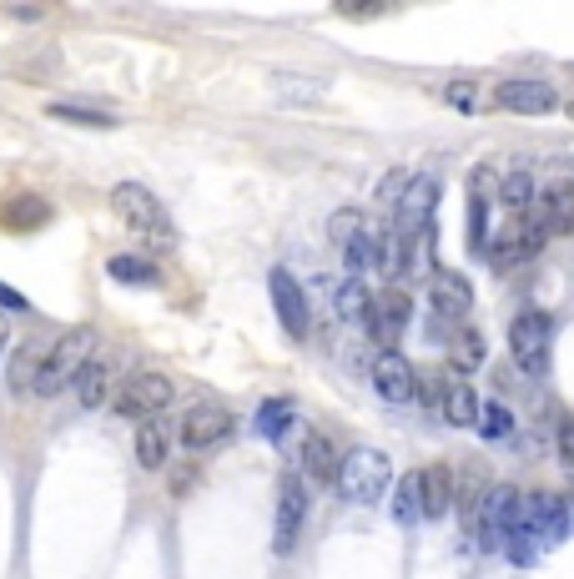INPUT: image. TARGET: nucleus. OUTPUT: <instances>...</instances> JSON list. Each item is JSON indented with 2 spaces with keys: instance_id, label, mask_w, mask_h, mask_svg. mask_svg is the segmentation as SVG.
I'll list each match as a JSON object with an SVG mask.
<instances>
[{
  "instance_id": "f257e3e1",
  "label": "nucleus",
  "mask_w": 574,
  "mask_h": 579,
  "mask_svg": "<svg viewBox=\"0 0 574 579\" xmlns=\"http://www.w3.org/2000/svg\"><path fill=\"white\" fill-rule=\"evenodd\" d=\"M111 212H117V217L127 222V227L137 232V237L147 242V247H157V252H172V247H177L172 217H167V207L157 202V192H147L141 182L111 186Z\"/></svg>"
},
{
  "instance_id": "f03ea898",
  "label": "nucleus",
  "mask_w": 574,
  "mask_h": 579,
  "mask_svg": "<svg viewBox=\"0 0 574 579\" xmlns=\"http://www.w3.org/2000/svg\"><path fill=\"white\" fill-rule=\"evenodd\" d=\"M393 484H399L393 479V459L383 454V448H348L343 464H338L333 489L343 494L348 504H379Z\"/></svg>"
},
{
  "instance_id": "7ed1b4c3",
  "label": "nucleus",
  "mask_w": 574,
  "mask_h": 579,
  "mask_svg": "<svg viewBox=\"0 0 574 579\" xmlns=\"http://www.w3.org/2000/svg\"><path fill=\"white\" fill-rule=\"evenodd\" d=\"M97 358V333L91 328H71L46 348V363H41V378H36V394L41 398H56L66 383H77V373Z\"/></svg>"
},
{
  "instance_id": "20e7f679",
  "label": "nucleus",
  "mask_w": 574,
  "mask_h": 579,
  "mask_svg": "<svg viewBox=\"0 0 574 579\" xmlns=\"http://www.w3.org/2000/svg\"><path fill=\"white\" fill-rule=\"evenodd\" d=\"M172 398H177V388H172V378H167V373L137 368L117 388V394H111V408H117L121 418H137V424H147V418H162Z\"/></svg>"
},
{
  "instance_id": "39448f33",
  "label": "nucleus",
  "mask_w": 574,
  "mask_h": 579,
  "mask_svg": "<svg viewBox=\"0 0 574 579\" xmlns=\"http://www.w3.org/2000/svg\"><path fill=\"white\" fill-rule=\"evenodd\" d=\"M520 529L544 549H560L564 539L574 535L570 529V514H564V499L550 489H534V494H520Z\"/></svg>"
},
{
  "instance_id": "423d86ee",
  "label": "nucleus",
  "mask_w": 574,
  "mask_h": 579,
  "mask_svg": "<svg viewBox=\"0 0 574 579\" xmlns=\"http://www.w3.org/2000/svg\"><path fill=\"white\" fill-rule=\"evenodd\" d=\"M434 207H439V176L434 172H413L409 192L399 197V207H393V217H389L393 232H399V242L434 232Z\"/></svg>"
},
{
  "instance_id": "0eeeda50",
  "label": "nucleus",
  "mask_w": 574,
  "mask_h": 579,
  "mask_svg": "<svg viewBox=\"0 0 574 579\" xmlns=\"http://www.w3.org/2000/svg\"><path fill=\"white\" fill-rule=\"evenodd\" d=\"M550 348H554V317L524 307L520 317L510 323V353L524 373H544L550 368Z\"/></svg>"
},
{
  "instance_id": "6e6552de",
  "label": "nucleus",
  "mask_w": 574,
  "mask_h": 579,
  "mask_svg": "<svg viewBox=\"0 0 574 579\" xmlns=\"http://www.w3.org/2000/svg\"><path fill=\"white\" fill-rule=\"evenodd\" d=\"M520 529V489H510V484H499V489H489L484 499H479V519H474V535L484 549H494Z\"/></svg>"
},
{
  "instance_id": "1a4fd4ad",
  "label": "nucleus",
  "mask_w": 574,
  "mask_h": 579,
  "mask_svg": "<svg viewBox=\"0 0 574 579\" xmlns=\"http://www.w3.org/2000/svg\"><path fill=\"white\" fill-rule=\"evenodd\" d=\"M369 378H373V394H379L383 404H393V408H409L413 398H419V373H413V363L403 358L399 348L373 353Z\"/></svg>"
},
{
  "instance_id": "9d476101",
  "label": "nucleus",
  "mask_w": 574,
  "mask_h": 579,
  "mask_svg": "<svg viewBox=\"0 0 574 579\" xmlns=\"http://www.w3.org/2000/svg\"><path fill=\"white\" fill-rule=\"evenodd\" d=\"M303 519H308V489L298 474H288V479L278 484V519H272V555L278 559H288L298 549Z\"/></svg>"
},
{
  "instance_id": "9b49d317",
  "label": "nucleus",
  "mask_w": 574,
  "mask_h": 579,
  "mask_svg": "<svg viewBox=\"0 0 574 579\" xmlns=\"http://www.w3.org/2000/svg\"><path fill=\"white\" fill-rule=\"evenodd\" d=\"M429 317H439V323H464L469 307H474V287H469L464 273H449V267H434L429 273Z\"/></svg>"
},
{
  "instance_id": "f8f14e48",
  "label": "nucleus",
  "mask_w": 574,
  "mask_h": 579,
  "mask_svg": "<svg viewBox=\"0 0 574 579\" xmlns=\"http://www.w3.org/2000/svg\"><path fill=\"white\" fill-rule=\"evenodd\" d=\"M268 293H272V307H278V323L288 338H308L313 328V313H308V293L298 287V277L288 267H272L268 273Z\"/></svg>"
},
{
  "instance_id": "ddd939ff",
  "label": "nucleus",
  "mask_w": 574,
  "mask_h": 579,
  "mask_svg": "<svg viewBox=\"0 0 574 579\" xmlns=\"http://www.w3.org/2000/svg\"><path fill=\"white\" fill-rule=\"evenodd\" d=\"M530 222L544 232V237H564V232H574V182L570 176H560V182H550V186L534 192Z\"/></svg>"
},
{
  "instance_id": "4468645a",
  "label": "nucleus",
  "mask_w": 574,
  "mask_h": 579,
  "mask_svg": "<svg viewBox=\"0 0 574 579\" xmlns=\"http://www.w3.org/2000/svg\"><path fill=\"white\" fill-rule=\"evenodd\" d=\"M232 414L222 404H192L182 414V448H192V454H207V448H218L232 438Z\"/></svg>"
},
{
  "instance_id": "2eb2a0df",
  "label": "nucleus",
  "mask_w": 574,
  "mask_h": 579,
  "mask_svg": "<svg viewBox=\"0 0 574 579\" xmlns=\"http://www.w3.org/2000/svg\"><path fill=\"white\" fill-rule=\"evenodd\" d=\"M413 317V297L403 293V287H379L373 293V307H369V323L363 328L373 333V338L383 343V348H393V343L403 338V328H409Z\"/></svg>"
},
{
  "instance_id": "dca6fc26",
  "label": "nucleus",
  "mask_w": 574,
  "mask_h": 579,
  "mask_svg": "<svg viewBox=\"0 0 574 579\" xmlns=\"http://www.w3.org/2000/svg\"><path fill=\"white\" fill-rule=\"evenodd\" d=\"M489 242H499V247H489V267H494V273H510V267L530 263L534 252L544 247V232L534 227L530 217H514V227H504L499 237H489Z\"/></svg>"
},
{
  "instance_id": "f3484780",
  "label": "nucleus",
  "mask_w": 574,
  "mask_h": 579,
  "mask_svg": "<svg viewBox=\"0 0 574 579\" xmlns=\"http://www.w3.org/2000/svg\"><path fill=\"white\" fill-rule=\"evenodd\" d=\"M494 106L499 111H520V116H544V111L560 106L550 81H534V77H514V81H499L494 91Z\"/></svg>"
},
{
  "instance_id": "a211bd4d",
  "label": "nucleus",
  "mask_w": 574,
  "mask_h": 579,
  "mask_svg": "<svg viewBox=\"0 0 574 579\" xmlns=\"http://www.w3.org/2000/svg\"><path fill=\"white\" fill-rule=\"evenodd\" d=\"M298 459H303V479L308 484H338V444L333 438H323L318 428H303Z\"/></svg>"
},
{
  "instance_id": "6ab92c4d",
  "label": "nucleus",
  "mask_w": 574,
  "mask_h": 579,
  "mask_svg": "<svg viewBox=\"0 0 574 579\" xmlns=\"http://www.w3.org/2000/svg\"><path fill=\"white\" fill-rule=\"evenodd\" d=\"M419 479H423V519L434 525V519H444V514L454 509L459 484H454V474H449L444 464H429V469H419Z\"/></svg>"
},
{
  "instance_id": "aec40b11",
  "label": "nucleus",
  "mask_w": 574,
  "mask_h": 579,
  "mask_svg": "<svg viewBox=\"0 0 574 579\" xmlns=\"http://www.w3.org/2000/svg\"><path fill=\"white\" fill-rule=\"evenodd\" d=\"M167 459H172V428L162 424V418H147V424H137V464L147 474L167 469Z\"/></svg>"
},
{
  "instance_id": "412c9836",
  "label": "nucleus",
  "mask_w": 574,
  "mask_h": 579,
  "mask_svg": "<svg viewBox=\"0 0 574 579\" xmlns=\"http://www.w3.org/2000/svg\"><path fill=\"white\" fill-rule=\"evenodd\" d=\"M369 307H373V287L363 283V277H343V283H333V313H338V323H353V328H363V323H369Z\"/></svg>"
},
{
  "instance_id": "4be33fe9",
  "label": "nucleus",
  "mask_w": 574,
  "mask_h": 579,
  "mask_svg": "<svg viewBox=\"0 0 574 579\" xmlns=\"http://www.w3.org/2000/svg\"><path fill=\"white\" fill-rule=\"evenodd\" d=\"M499 186V176L489 172V166H479L474 172V207H469V247L474 252H489V192Z\"/></svg>"
},
{
  "instance_id": "5701e85b",
  "label": "nucleus",
  "mask_w": 574,
  "mask_h": 579,
  "mask_svg": "<svg viewBox=\"0 0 574 579\" xmlns=\"http://www.w3.org/2000/svg\"><path fill=\"white\" fill-rule=\"evenodd\" d=\"M111 378H117V373H111L107 358H91L87 368L77 373V404L87 408V414H97V408L111 404Z\"/></svg>"
},
{
  "instance_id": "b1692460",
  "label": "nucleus",
  "mask_w": 574,
  "mask_h": 579,
  "mask_svg": "<svg viewBox=\"0 0 574 579\" xmlns=\"http://www.w3.org/2000/svg\"><path fill=\"white\" fill-rule=\"evenodd\" d=\"M479 408L484 404H479V394L469 388L464 378H454L444 388V424L449 428H479Z\"/></svg>"
},
{
  "instance_id": "393cba45",
  "label": "nucleus",
  "mask_w": 574,
  "mask_h": 579,
  "mask_svg": "<svg viewBox=\"0 0 574 579\" xmlns=\"http://www.w3.org/2000/svg\"><path fill=\"white\" fill-rule=\"evenodd\" d=\"M41 363H46V353L36 348V343H21V348H16L11 368H6V383H11V394H16V398L36 394V378H41Z\"/></svg>"
},
{
  "instance_id": "a878e982",
  "label": "nucleus",
  "mask_w": 574,
  "mask_h": 579,
  "mask_svg": "<svg viewBox=\"0 0 574 579\" xmlns=\"http://www.w3.org/2000/svg\"><path fill=\"white\" fill-rule=\"evenodd\" d=\"M393 519H399L403 529L423 525V479H419V469L403 474V479L393 484Z\"/></svg>"
},
{
  "instance_id": "bb28decb",
  "label": "nucleus",
  "mask_w": 574,
  "mask_h": 579,
  "mask_svg": "<svg viewBox=\"0 0 574 579\" xmlns=\"http://www.w3.org/2000/svg\"><path fill=\"white\" fill-rule=\"evenodd\" d=\"M272 96L288 101V106H318V101H323L328 91H323V81H313V77H293V71H278V77H272Z\"/></svg>"
},
{
  "instance_id": "cd10ccee",
  "label": "nucleus",
  "mask_w": 574,
  "mask_h": 579,
  "mask_svg": "<svg viewBox=\"0 0 574 579\" xmlns=\"http://www.w3.org/2000/svg\"><path fill=\"white\" fill-rule=\"evenodd\" d=\"M449 363H454V373H474V368H484V338H479V328L459 323L454 338H449Z\"/></svg>"
},
{
  "instance_id": "c85d7f7f",
  "label": "nucleus",
  "mask_w": 574,
  "mask_h": 579,
  "mask_svg": "<svg viewBox=\"0 0 574 579\" xmlns=\"http://www.w3.org/2000/svg\"><path fill=\"white\" fill-rule=\"evenodd\" d=\"M252 428H258L268 444H282V438L293 434V404H288V398H268V404L258 408V418H252Z\"/></svg>"
},
{
  "instance_id": "c756f323",
  "label": "nucleus",
  "mask_w": 574,
  "mask_h": 579,
  "mask_svg": "<svg viewBox=\"0 0 574 579\" xmlns=\"http://www.w3.org/2000/svg\"><path fill=\"white\" fill-rule=\"evenodd\" d=\"M46 116L66 121V126H87V132H111V126H117V116H107V111H91V106H71V101H51V106H46Z\"/></svg>"
},
{
  "instance_id": "7c9ffc66",
  "label": "nucleus",
  "mask_w": 574,
  "mask_h": 579,
  "mask_svg": "<svg viewBox=\"0 0 574 579\" xmlns=\"http://www.w3.org/2000/svg\"><path fill=\"white\" fill-rule=\"evenodd\" d=\"M107 273L117 277V283H127V287H157L162 277H157V267L147 263V257H131V252H117L107 263Z\"/></svg>"
},
{
  "instance_id": "2f4dec72",
  "label": "nucleus",
  "mask_w": 574,
  "mask_h": 579,
  "mask_svg": "<svg viewBox=\"0 0 574 579\" xmlns=\"http://www.w3.org/2000/svg\"><path fill=\"white\" fill-rule=\"evenodd\" d=\"M499 202H504V212H514V217H530V207H534V176L530 172H510L504 182H499Z\"/></svg>"
},
{
  "instance_id": "473e14b6",
  "label": "nucleus",
  "mask_w": 574,
  "mask_h": 579,
  "mask_svg": "<svg viewBox=\"0 0 574 579\" xmlns=\"http://www.w3.org/2000/svg\"><path fill=\"white\" fill-rule=\"evenodd\" d=\"M46 217H51V207H46L41 197H16L11 207L0 212V222H6V227H16V232H31V227H41Z\"/></svg>"
},
{
  "instance_id": "72a5a7b5",
  "label": "nucleus",
  "mask_w": 574,
  "mask_h": 579,
  "mask_svg": "<svg viewBox=\"0 0 574 579\" xmlns=\"http://www.w3.org/2000/svg\"><path fill=\"white\" fill-rule=\"evenodd\" d=\"M479 434H484V444H504L514 434V414L504 404H484L479 408Z\"/></svg>"
},
{
  "instance_id": "f704fd0d",
  "label": "nucleus",
  "mask_w": 574,
  "mask_h": 579,
  "mask_svg": "<svg viewBox=\"0 0 574 579\" xmlns=\"http://www.w3.org/2000/svg\"><path fill=\"white\" fill-rule=\"evenodd\" d=\"M363 227H369V212H363V207H343V212L328 217V237H333L338 247H348V242H353Z\"/></svg>"
},
{
  "instance_id": "c9c22d12",
  "label": "nucleus",
  "mask_w": 574,
  "mask_h": 579,
  "mask_svg": "<svg viewBox=\"0 0 574 579\" xmlns=\"http://www.w3.org/2000/svg\"><path fill=\"white\" fill-rule=\"evenodd\" d=\"M409 182H413V172H403V166H399V172H389L379 182V192H373V202H379L383 212H393V207H399V197L409 192Z\"/></svg>"
},
{
  "instance_id": "e433bc0d",
  "label": "nucleus",
  "mask_w": 574,
  "mask_h": 579,
  "mask_svg": "<svg viewBox=\"0 0 574 579\" xmlns=\"http://www.w3.org/2000/svg\"><path fill=\"white\" fill-rule=\"evenodd\" d=\"M444 101H449V106H459V111H474V106H479L474 81H449V87H444Z\"/></svg>"
},
{
  "instance_id": "4c0bfd02",
  "label": "nucleus",
  "mask_w": 574,
  "mask_h": 579,
  "mask_svg": "<svg viewBox=\"0 0 574 579\" xmlns=\"http://www.w3.org/2000/svg\"><path fill=\"white\" fill-rule=\"evenodd\" d=\"M560 459L574 469V418H564L560 424Z\"/></svg>"
},
{
  "instance_id": "58836bf2",
  "label": "nucleus",
  "mask_w": 574,
  "mask_h": 579,
  "mask_svg": "<svg viewBox=\"0 0 574 579\" xmlns=\"http://www.w3.org/2000/svg\"><path fill=\"white\" fill-rule=\"evenodd\" d=\"M26 307H31V303H26V297L16 293V287L0 283V313H26Z\"/></svg>"
},
{
  "instance_id": "ea45409f",
  "label": "nucleus",
  "mask_w": 574,
  "mask_h": 579,
  "mask_svg": "<svg viewBox=\"0 0 574 579\" xmlns=\"http://www.w3.org/2000/svg\"><path fill=\"white\" fill-rule=\"evenodd\" d=\"M6 343H11V323H6V313H0V353H6Z\"/></svg>"
},
{
  "instance_id": "a19ab883",
  "label": "nucleus",
  "mask_w": 574,
  "mask_h": 579,
  "mask_svg": "<svg viewBox=\"0 0 574 579\" xmlns=\"http://www.w3.org/2000/svg\"><path fill=\"white\" fill-rule=\"evenodd\" d=\"M564 514H570V529H574V489H570V499H564Z\"/></svg>"
},
{
  "instance_id": "79ce46f5",
  "label": "nucleus",
  "mask_w": 574,
  "mask_h": 579,
  "mask_svg": "<svg viewBox=\"0 0 574 579\" xmlns=\"http://www.w3.org/2000/svg\"><path fill=\"white\" fill-rule=\"evenodd\" d=\"M564 111H570V116H574V101H570V106H564Z\"/></svg>"
}]
</instances>
